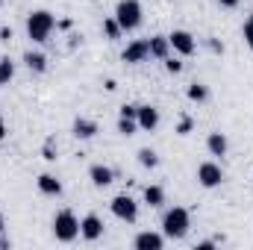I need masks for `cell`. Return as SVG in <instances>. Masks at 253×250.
<instances>
[{
    "label": "cell",
    "instance_id": "cell-1",
    "mask_svg": "<svg viewBox=\"0 0 253 250\" xmlns=\"http://www.w3.org/2000/svg\"><path fill=\"white\" fill-rule=\"evenodd\" d=\"M53 27H56V18H53L47 9H36V12L27 15V36H30L33 42H39V44L50 39Z\"/></svg>",
    "mask_w": 253,
    "mask_h": 250
},
{
    "label": "cell",
    "instance_id": "cell-2",
    "mask_svg": "<svg viewBox=\"0 0 253 250\" xmlns=\"http://www.w3.org/2000/svg\"><path fill=\"white\" fill-rule=\"evenodd\" d=\"M189 227H191V215H189V209H183V206L168 209L165 218H162V233L168 239H186Z\"/></svg>",
    "mask_w": 253,
    "mask_h": 250
},
{
    "label": "cell",
    "instance_id": "cell-3",
    "mask_svg": "<svg viewBox=\"0 0 253 250\" xmlns=\"http://www.w3.org/2000/svg\"><path fill=\"white\" fill-rule=\"evenodd\" d=\"M53 236H56V242H65V245L80 236V221L71 209H62L53 215Z\"/></svg>",
    "mask_w": 253,
    "mask_h": 250
},
{
    "label": "cell",
    "instance_id": "cell-4",
    "mask_svg": "<svg viewBox=\"0 0 253 250\" xmlns=\"http://www.w3.org/2000/svg\"><path fill=\"white\" fill-rule=\"evenodd\" d=\"M115 21L121 24L124 33H132L141 27V3L138 0H121L115 6Z\"/></svg>",
    "mask_w": 253,
    "mask_h": 250
},
{
    "label": "cell",
    "instance_id": "cell-5",
    "mask_svg": "<svg viewBox=\"0 0 253 250\" xmlns=\"http://www.w3.org/2000/svg\"><path fill=\"white\" fill-rule=\"evenodd\" d=\"M109 209H112V215H115L118 221H126V224H135V218H138V203H135L129 194H118V197H112Z\"/></svg>",
    "mask_w": 253,
    "mask_h": 250
},
{
    "label": "cell",
    "instance_id": "cell-6",
    "mask_svg": "<svg viewBox=\"0 0 253 250\" xmlns=\"http://www.w3.org/2000/svg\"><path fill=\"white\" fill-rule=\"evenodd\" d=\"M197 183L203 188H218L224 183V171H221V165H215V162H203L200 168H197Z\"/></svg>",
    "mask_w": 253,
    "mask_h": 250
},
{
    "label": "cell",
    "instance_id": "cell-7",
    "mask_svg": "<svg viewBox=\"0 0 253 250\" xmlns=\"http://www.w3.org/2000/svg\"><path fill=\"white\" fill-rule=\"evenodd\" d=\"M168 42H171V47H174L180 56H191V53L197 50V42H194V36H191L189 30H174V33L168 36Z\"/></svg>",
    "mask_w": 253,
    "mask_h": 250
},
{
    "label": "cell",
    "instance_id": "cell-8",
    "mask_svg": "<svg viewBox=\"0 0 253 250\" xmlns=\"http://www.w3.org/2000/svg\"><path fill=\"white\" fill-rule=\"evenodd\" d=\"M150 56V44H147V39H135V42H129L124 47V53H121V59H124L126 65H138L144 62Z\"/></svg>",
    "mask_w": 253,
    "mask_h": 250
},
{
    "label": "cell",
    "instance_id": "cell-9",
    "mask_svg": "<svg viewBox=\"0 0 253 250\" xmlns=\"http://www.w3.org/2000/svg\"><path fill=\"white\" fill-rule=\"evenodd\" d=\"M80 236H83L85 242H97V239L103 236V221H100V215L88 212V215L80 221Z\"/></svg>",
    "mask_w": 253,
    "mask_h": 250
},
{
    "label": "cell",
    "instance_id": "cell-10",
    "mask_svg": "<svg viewBox=\"0 0 253 250\" xmlns=\"http://www.w3.org/2000/svg\"><path fill=\"white\" fill-rule=\"evenodd\" d=\"M135 121H138V129H147V132H153L156 126H159V109L156 106H138V115H135Z\"/></svg>",
    "mask_w": 253,
    "mask_h": 250
},
{
    "label": "cell",
    "instance_id": "cell-11",
    "mask_svg": "<svg viewBox=\"0 0 253 250\" xmlns=\"http://www.w3.org/2000/svg\"><path fill=\"white\" fill-rule=\"evenodd\" d=\"M162 245H165V239L159 236V233H138L135 239H132V248L135 250H162Z\"/></svg>",
    "mask_w": 253,
    "mask_h": 250
},
{
    "label": "cell",
    "instance_id": "cell-12",
    "mask_svg": "<svg viewBox=\"0 0 253 250\" xmlns=\"http://www.w3.org/2000/svg\"><path fill=\"white\" fill-rule=\"evenodd\" d=\"M71 132H74L77 138H94V135L100 132V126H97V121H91V118H77L74 126H71Z\"/></svg>",
    "mask_w": 253,
    "mask_h": 250
},
{
    "label": "cell",
    "instance_id": "cell-13",
    "mask_svg": "<svg viewBox=\"0 0 253 250\" xmlns=\"http://www.w3.org/2000/svg\"><path fill=\"white\" fill-rule=\"evenodd\" d=\"M88 177H91V183H94L97 188H106L112 180H115V171L106 168V165H91V168H88Z\"/></svg>",
    "mask_w": 253,
    "mask_h": 250
},
{
    "label": "cell",
    "instance_id": "cell-14",
    "mask_svg": "<svg viewBox=\"0 0 253 250\" xmlns=\"http://www.w3.org/2000/svg\"><path fill=\"white\" fill-rule=\"evenodd\" d=\"M36 183H39V191L47 194V197H59V194H62V183H59L53 174H42Z\"/></svg>",
    "mask_w": 253,
    "mask_h": 250
},
{
    "label": "cell",
    "instance_id": "cell-15",
    "mask_svg": "<svg viewBox=\"0 0 253 250\" xmlns=\"http://www.w3.org/2000/svg\"><path fill=\"white\" fill-rule=\"evenodd\" d=\"M206 147H209V153H212V156H227V150H230V144H227V135H224V132H209Z\"/></svg>",
    "mask_w": 253,
    "mask_h": 250
},
{
    "label": "cell",
    "instance_id": "cell-16",
    "mask_svg": "<svg viewBox=\"0 0 253 250\" xmlns=\"http://www.w3.org/2000/svg\"><path fill=\"white\" fill-rule=\"evenodd\" d=\"M150 56H156V59H168V50H171V42H168V36H153L150 42Z\"/></svg>",
    "mask_w": 253,
    "mask_h": 250
},
{
    "label": "cell",
    "instance_id": "cell-17",
    "mask_svg": "<svg viewBox=\"0 0 253 250\" xmlns=\"http://www.w3.org/2000/svg\"><path fill=\"white\" fill-rule=\"evenodd\" d=\"M24 62H27L30 71H36V74H44V71H47V56H44V53H33V50H27V53H24Z\"/></svg>",
    "mask_w": 253,
    "mask_h": 250
},
{
    "label": "cell",
    "instance_id": "cell-18",
    "mask_svg": "<svg viewBox=\"0 0 253 250\" xmlns=\"http://www.w3.org/2000/svg\"><path fill=\"white\" fill-rule=\"evenodd\" d=\"M144 203H147V206H153V209H156V206H162V203H165V191H162L159 186H147V188H144Z\"/></svg>",
    "mask_w": 253,
    "mask_h": 250
},
{
    "label": "cell",
    "instance_id": "cell-19",
    "mask_svg": "<svg viewBox=\"0 0 253 250\" xmlns=\"http://www.w3.org/2000/svg\"><path fill=\"white\" fill-rule=\"evenodd\" d=\"M12 77H15V62H12L9 56H3V59H0V85H9Z\"/></svg>",
    "mask_w": 253,
    "mask_h": 250
},
{
    "label": "cell",
    "instance_id": "cell-20",
    "mask_svg": "<svg viewBox=\"0 0 253 250\" xmlns=\"http://www.w3.org/2000/svg\"><path fill=\"white\" fill-rule=\"evenodd\" d=\"M186 94H189V100H194V103H203V100L209 97V88H206L203 83H191Z\"/></svg>",
    "mask_w": 253,
    "mask_h": 250
},
{
    "label": "cell",
    "instance_id": "cell-21",
    "mask_svg": "<svg viewBox=\"0 0 253 250\" xmlns=\"http://www.w3.org/2000/svg\"><path fill=\"white\" fill-rule=\"evenodd\" d=\"M103 33H106V39H109V42H115V39H121V33H124V30H121V24H118L115 18H106V21H103Z\"/></svg>",
    "mask_w": 253,
    "mask_h": 250
},
{
    "label": "cell",
    "instance_id": "cell-22",
    "mask_svg": "<svg viewBox=\"0 0 253 250\" xmlns=\"http://www.w3.org/2000/svg\"><path fill=\"white\" fill-rule=\"evenodd\" d=\"M138 162H141L144 168H156V165H159V156H156V150L141 147V150H138Z\"/></svg>",
    "mask_w": 253,
    "mask_h": 250
},
{
    "label": "cell",
    "instance_id": "cell-23",
    "mask_svg": "<svg viewBox=\"0 0 253 250\" xmlns=\"http://www.w3.org/2000/svg\"><path fill=\"white\" fill-rule=\"evenodd\" d=\"M135 129H138V121H135V118H121V121H118V132H121V135H132Z\"/></svg>",
    "mask_w": 253,
    "mask_h": 250
},
{
    "label": "cell",
    "instance_id": "cell-24",
    "mask_svg": "<svg viewBox=\"0 0 253 250\" xmlns=\"http://www.w3.org/2000/svg\"><path fill=\"white\" fill-rule=\"evenodd\" d=\"M242 36H245V42H248V47L253 50V15L245 21V27H242Z\"/></svg>",
    "mask_w": 253,
    "mask_h": 250
},
{
    "label": "cell",
    "instance_id": "cell-25",
    "mask_svg": "<svg viewBox=\"0 0 253 250\" xmlns=\"http://www.w3.org/2000/svg\"><path fill=\"white\" fill-rule=\"evenodd\" d=\"M135 115H138V106L135 103H124L121 106V118H135Z\"/></svg>",
    "mask_w": 253,
    "mask_h": 250
},
{
    "label": "cell",
    "instance_id": "cell-26",
    "mask_svg": "<svg viewBox=\"0 0 253 250\" xmlns=\"http://www.w3.org/2000/svg\"><path fill=\"white\" fill-rule=\"evenodd\" d=\"M165 71H168V74H180V71H183V62H177V59H165Z\"/></svg>",
    "mask_w": 253,
    "mask_h": 250
},
{
    "label": "cell",
    "instance_id": "cell-27",
    "mask_svg": "<svg viewBox=\"0 0 253 250\" xmlns=\"http://www.w3.org/2000/svg\"><path fill=\"white\" fill-rule=\"evenodd\" d=\"M44 159H47V162H53V159H56V150H53V138H47V144H44Z\"/></svg>",
    "mask_w": 253,
    "mask_h": 250
},
{
    "label": "cell",
    "instance_id": "cell-28",
    "mask_svg": "<svg viewBox=\"0 0 253 250\" xmlns=\"http://www.w3.org/2000/svg\"><path fill=\"white\" fill-rule=\"evenodd\" d=\"M189 129H191V118H183L180 126H177V132H180V135H189Z\"/></svg>",
    "mask_w": 253,
    "mask_h": 250
},
{
    "label": "cell",
    "instance_id": "cell-29",
    "mask_svg": "<svg viewBox=\"0 0 253 250\" xmlns=\"http://www.w3.org/2000/svg\"><path fill=\"white\" fill-rule=\"evenodd\" d=\"M209 47H212V50H215V53H224V44H221V42H218V39H209Z\"/></svg>",
    "mask_w": 253,
    "mask_h": 250
},
{
    "label": "cell",
    "instance_id": "cell-30",
    "mask_svg": "<svg viewBox=\"0 0 253 250\" xmlns=\"http://www.w3.org/2000/svg\"><path fill=\"white\" fill-rule=\"evenodd\" d=\"M12 39V30L9 27H0V42H9Z\"/></svg>",
    "mask_w": 253,
    "mask_h": 250
},
{
    "label": "cell",
    "instance_id": "cell-31",
    "mask_svg": "<svg viewBox=\"0 0 253 250\" xmlns=\"http://www.w3.org/2000/svg\"><path fill=\"white\" fill-rule=\"evenodd\" d=\"M218 3H221V6H224V9H236V6H239V3H242V0H218Z\"/></svg>",
    "mask_w": 253,
    "mask_h": 250
},
{
    "label": "cell",
    "instance_id": "cell-32",
    "mask_svg": "<svg viewBox=\"0 0 253 250\" xmlns=\"http://www.w3.org/2000/svg\"><path fill=\"white\" fill-rule=\"evenodd\" d=\"M215 248V242H200V245H197V250H212Z\"/></svg>",
    "mask_w": 253,
    "mask_h": 250
},
{
    "label": "cell",
    "instance_id": "cell-33",
    "mask_svg": "<svg viewBox=\"0 0 253 250\" xmlns=\"http://www.w3.org/2000/svg\"><path fill=\"white\" fill-rule=\"evenodd\" d=\"M6 138V124H3V115H0V141Z\"/></svg>",
    "mask_w": 253,
    "mask_h": 250
},
{
    "label": "cell",
    "instance_id": "cell-34",
    "mask_svg": "<svg viewBox=\"0 0 253 250\" xmlns=\"http://www.w3.org/2000/svg\"><path fill=\"white\" fill-rule=\"evenodd\" d=\"M6 230V221H3V212H0V233Z\"/></svg>",
    "mask_w": 253,
    "mask_h": 250
},
{
    "label": "cell",
    "instance_id": "cell-35",
    "mask_svg": "<svg viewBox=\"0 0 253 250\" xmlns=\"http://www.w3.org/2000/svg\"><path fill=\"white\" fill-rule=\"evenodd\" d=\"M0 248H3V242H0Z\"/></svg>",
    "mask_w": 253,
    "mask_h": 250
}]
</instances>
